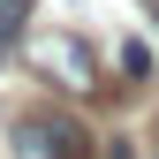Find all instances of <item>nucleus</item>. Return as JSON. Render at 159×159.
<instances>
[{
  "label": "nucleus",
  "instance_id": "obj_1",
  "mask_svg": "<svg viewBox=\"0 0 159 159\" xmlns=\"http://www.w3.org/2000/svg\"><path fill=\"white\" fill-rule=\"evenodd\" d=\"M23 61L46 76L53 91H68V98H91V91H106V84H98V53H91L76 30H30V38H23Z\"/></svg>",
  "mask_w": 159,
  "mask_h": 159
},
{
  "label": "nucleus",
  "instance_id": "obj_5",
  "mask_svg": "<svg viewBox=\"0 0 159 159\" xmlns=\"http://www.w3.org/2000/svg\"><path fill=\"white\" fill-rule=\"evenodd\" d=\"M91 152H98V159H136V152H129V136H106V144H91Z\"/></svg>",
  "mask_w": 159,
  "mask_h": 159
},
{
  "label": "nucleus",
  "instance_id": "obj_3",
  "mask_svg": "<svg viewBox=\"0 0 159 159\" xmlns=\"http://www.w3.org/2000/svg\"><path fill=\"white\" fill-rule=\"evenodd\" d=\"M23 15H30V0H0V38H15V30H23Z\"/></svg>",
  "mask_w": 159,
  "mask_h": 159
},
{
  "label": "nucleus",
  "instance_id": "obj_4",
  "mask_svg": "<svg viewBox=\"0 0 159 159\" xmlns=\"http://www.w3.org/2000/svg\"><path fill=\"white\" fill-rule=\"evenodd\" d=\"M121 68L136 76V84H144V76H152V53H144V46H136V38H129V46H121Z\"/></svg>",
  "mask_w": 159,
  "mask_h": 159
},
{
  "label": "nucleus",
  "instance_id": "obj_2",
  "mask_svg": "<svg viewBox=\"0 0 159 159\" xmlns=\"http://www.w3.org/2000/svg\"><path fill=\"white\" fill-rule=\"evenodd\" d=\"M15 159H91V136L68 114H23L15 121Z\"/></svg>",
  "mask_w": 159,
  "mask_h": 159
}]
</instances>
